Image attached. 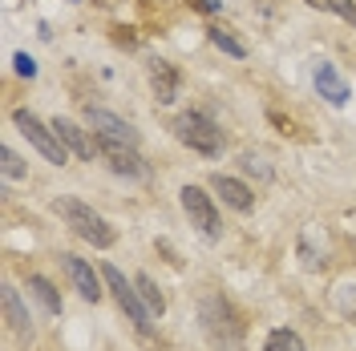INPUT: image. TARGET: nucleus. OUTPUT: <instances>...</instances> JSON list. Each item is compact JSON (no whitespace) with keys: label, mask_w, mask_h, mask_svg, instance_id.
I'll return each instance as SVG.
<instances>
[{"label":"nucleus","mask_w":356,"mask_h":351,"mask_svg":"<svg viewBox=\"0 0 356 351\" xmlns=\"http://www.w3.org/2000/svg\"><path fill=\"white\" fill-rule=\"evenodd\" d=\"M53 210L65 219V226L77 234V239H86L89 246H97V250H106V246L118 242V230H113L110 222L93 210V206L77 202V198H57V202H53Z\"/></svg>","instance_id":"nucleus-1"},{"label":"nucleus","mask_w":356,"mask_h":351,"mask_svg":"<svg viewBox=\"0 0 356 351\" xmlns=\"http://www.w3.org/2000/svg\"><path fill=\"white\" fill-rule=\"evenodd\" d=\"M199 315H202V327H207L215 348H239L243 343V319H239V311L231 307L222 295H207Z\"/></svg>","instance_id":"nucleus-2"},{"label":"nucleus","mask_w":356,"mask_h":351,"mask_svg":"<svg viewBox=\"0 0 356 351\" xmlns=\"http://www.w3.org/2000/svg\"><path fill=\"white\" fill-rule=\"evenodd\" d=\"M175 133H178V142L182 146H191L195 154H202V157H219L222 154V130L207 117V113H182L175 121Z\"/></svg>","instance_id":"nucleus-3"},{"label":"nucleus","mask_w":356,"mask_h":351,"mask_svg":"<svg viewBox=\"0 0 356 351\" xmlns=\"http://www.w3.org/2000/svg\"><path fill=\"white\" fill-rule=\"evenodd\" d=\"M13 126L41 150V157L44 162H53V166H65V157H69V150H65V142L57 137V130L53 126H44L41 117L33 110H13Z\"/></svg>","instance_id":"nucleus-4"},{"label":"nucleus","mask_w":356,"mask_h":351,"mask_svg":"<svg viewBox=\"0 0 356 351\" xmlns=\"http://www.w3.org/2000/svg\"><path fill=\"white\" fill-rule=\"evenodd\" d=\"M86 126L93 130L97 146H130V150H138V130H134L130 121H122L118 113L86 105Z\"/></svg>","instance_id":"nucleus-5"},{"label":"nucleus","mask_w":356,"mask_h":351,"mask_svg":"<svg viewBox=\"0 0 356 351\" xmlns=\"http://www.w3.org/2000/svg\"><path fill=\"white\" fill-rule=\"evenodd\" d=\"M102 279H106V286L113 291V299H118V307L130 315L138 327L146 331L150 327V307L142 303V291H138V283H126V275L118 271V266H102Z\"/></svg>","instance_id":"nucleus-6"},{"label":"nucleus","mask_w":356,"mask_h":351,"mask_svg":"<svg viewBox=\"0 0 356 351\" xmlns=\"http://www.w3.org/2000/svg\"><path fill=\"white\" fill-rule=\"evenodd\" d=\"M178 194H182V210H186L191 226H199V230L207 234V239H219V234H222V226H219V210H215L211 194H207L202 186H182Z\"/></svg>","instance_id":"nucleus-7"},{"label":"nucleus","mask_w":356,"mask_h":351,"mask_svg":"<svg viewBox=\"0 0 356 351\" xmlns=\"http://www.w3.org/2000/svg\"><path fill=\"white\" fill-rule=\"evenodd\" d=\"M53 130H57V137L65 142V150H69V154L86 157V162H89L93 154H97V150H102V146H97V137H89V133L81 130L77 121H69V117H53Z\"/></svg>","instance_id":"nucleus-8"},{"label":"nucleus","mask_w":356,"mask_h":351,"mask_svg":"<svg viewBox=\"0 0 356 351\" xmlns=\"http://www.w3.org/2000/svg\"><path fill=\"white\" fill-rule=\"evenodd\" d=\"M316 89H320V97H324L328 105H344V101L353 97L348 81L340 77V69L328 65V61H320V65H316Z\"/></svg>","instance_id":"nucleus-9"},{"label":"nucleus","mask_w":356,"mask_h":351,"mask_svg":"<svg viewBox=\"0 0 356 351\" xmlns=\"http://www.w3.org/2000/svg\"><path fill=\"white\" fill-rule=\"evenodd\" d=\"M61 259H65V271H69V279H73V286H77V295L89 299V303H97L102 299V283H97L93 266L86 259H77V255H61Z\"/></svg>","instance_id":"nucleus-10"},{"label":"nucleus","mask_w":356,"mask_h":351,"mask_svg":"<svg viewBox=\"0 0 356 351\" xmlns=\"http://www.w3.org/2000/svg\"><path fill=\"white\" fill-rule=\"evenodd\" d=\"M211 186H215V194H219L222 202L231 206V210H239V214H247V210L255 206V194L247 190V186H243V182H239V178L215 174V178H211Z\"/></svg>","instance_id":"nucleus-11"},{"label":"nucleus","mask_w":356,"mask_h":351,"mask_svg":"<svg viewBox=\"0 0 356 351\" xmlns=\"http://www.w3.org/2000/svg\"><path fill=\"white\" fill-rule=\"evenodd\" d=\"M102 154L110 157L113 174H126V178H146V174H150V166L142 162V154L130 150V146H102Z\"/></svg>","instance_id":"nucleus-12"},{"label":"nucleus","mask_w":356,"mask_h":351,"mask_svg":"<svg viewBox=\"0 0 356 351\" xmlns=\"http://www.w3.org/2000/svg\"><path fill=\"white\" fill-rule=\"evenodd\" d=\"M150 89H154L158 105H170L178 97V69L170 61H150Z\"/></svg>","instance_id":"nucleus-13"},{"label":"nucleus","mask_w":356,"mask_h":351,"mask_svg":"<svg viewBox=\"0 0 356 351\" xmlns=\"http://www.w3.org/2000/svg\"><path fill=\"white\" fill-rule=\"evenodd\" d=\"M4 319H8V327L17 331L21 339H33V319H29V311L21 303V291L13 283L4 286Z\"/></svg>","instance_id":"nucleus-14"},{"label":"nucleus","mask_w":356,"mask_h":351,"mask_svg":"<svg viewBox=\"0 0 356 351\" xmlns=\"http://www.w3.org/2000/svg\"><path fill=\"white\" fill-rule=\"evenodd\" d=\"M29 291L37 295L44 303V311H53V315H61V295H57V286L49 283L44 275H29Z\"/></svg>","instance_id":"nucleus-15"},{"label":"nucleus","mask_w":356,"mask_h":351,"mask_svg":"<svg viewBox=\"0 0 356 351\" xmlns=\"http://www.w3.org/2000/svg\"><path fill=\"white\" fill-rule=\"evenodd\" d=\"M207 33H211V44H215V49H222L227 57H247V44H243V41H235V37H231V28H222V24H211Z\"/></svg>","instance_id":"nucleus-16"},{"label":"nucleus","mask_w":356,"mask_h":351,"mask_svg":"<svg viewBox=\"0 0 356 351\" xmlns=\"http://www.w3.org/2000/svg\"><path fill=\"white\" fill-rule=\"evenodd\" d=\"M134 283H138V291H142V303L150 307V315H162V311H166V295L154 286V279H150V275H138Z\"/></svg>","instance_id":"nucleus-17"},{"label":"nucleus","mask_w":356,"mask_h":351,"mask_svg":"<svg viewBox=\"0 0 356 351\" xmlns=\"http://www.w3.org/2000/svg\"><path fill=\"white\" fill-rule=\"evenodd\" d=\"M264 351H304V339H300L296 331L280 327V331H271V335H267Z\"/></svg>","instance_id":"nucleus-18"},{"label":"nucleus","mask_w":356,"mask_h":351,"mask_svg":"<svg viewBox=\"0 0 356 351\" xmlns=\"http://www.w3.org/2000/svg\"><path fill=\"white\" fill-rule=\"evenodd\" d=\"M0 170H4V178H24L29 166L17 157V150H8V146H4V150H0Z\"/></svg>","instance_id":"nucleus-19"},{"label":"nucleus","mask_w":356,"mask_h":351,"mask_svg":"<svg viewBox=\"0 0 356 351\" xmlns=\"http://www.w3.org/2000/svg\"><path fill=\"white\" fill-rule=\"evenodd\" d=\"M336 307H340V311H344V315L356 323V286H348V283L336 286Z\"/></svg>","instance_id":"nucleus-20"},{"label":"nucleus","mask_w":356,"mask_h":351,"mask_svg":"<svg viewBox=\"0 0 356 351\" xmlns=\"http://www.w3.org/2000/svg\"><path fill=\"white\" fill-rule=\"evenodd\" d=\"M324 12H336L340 21H348L356 28V0H324Z\"/></svg>","instance_id":"nucleus-21"},{"label":"nucleus","mask_w":356,"mask_h":351,"mask_svg":"<svg viewBox=\"0 0 356 351\" xmlns=\"http://www.w3.org/2000/svg\"><path fill=\"white\" fill-rule=\"evenodd\" d=\"M243 170L247 174H255L259 182H271V166H267L259 154H243Z\"/></svg>","instance_id":"nucleus-22"},{"label":"nucleus","mask_w":356,"mask_h":351,"mask_svg":"<svg viewBox=\"0 0 356 351\" xmlns=\"http://www.w3.org/2000/svg\"><path fill=\"white\" fill-rule=\"evenodd\" d=\"M13 65H17L21 77H37V61H33L29 53H17V57H13Z\"/></svg>","instance_id":"nucleus-23"},{"label":"nucleus","mask_w":356,"mask_h":351,"mask_svg":"<svg viewBox=\"0 0 356 351\" xmlns=\"http://www.w3.org/2000/svg\"><path fill=\"white\" fill-rule=\"evenodd\" d=\"M191 8H199V12H215L219 8V0H186Z\"/></svg>","instance_id":"nucleus-24"},{"label":"nucleus","mask_w":356,"mask_h":351,"mask_svg":"<svg viewBox=\"0 0 356 351\" xmlns=\"http://www.w3.org/2000/svg\"><path fill=\"white\" fill-rule=\"evenodd\" d=\"M304 4H312V8H324V0H304Z\"/></svg>","instance_id":"nucleus-25"},{"label":"nucleus","mask_w":356,"mask_h":351,"mask_svg":"<svg viewBox=\"0 0 356 351\" xmlns=\"http://www.w3.org/2000/svg\"><path fill=\"white\" fill-rule=\"evenodd\" d=\"M97 4H110V0H97Z\"/></svg>","instance_id":"nucleus-26"}]
</instances>
